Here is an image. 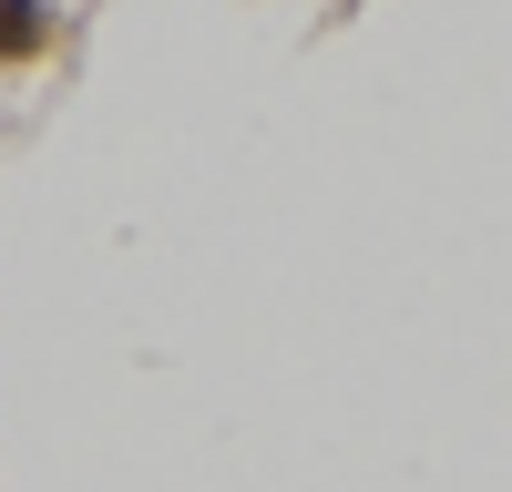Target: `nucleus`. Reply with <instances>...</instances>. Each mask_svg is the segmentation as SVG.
Segmentation results:
<instances>
[{
    "mask_svg": "<svg viewBox=\"0 0 512 492\" xmlns=\"http://www.w3.org/2000/svg\"><path fill=\"white\" fill-rule=\"evenodd\" d=\"M41 41H52V21H41V0H0V52H11V62H31Z\"/></svg>",
    "mask_w": 512,
    "mask_h": 492,
    "instance_id": "f257e3e1",
    "label": "nucleus"
}]
</instances>
